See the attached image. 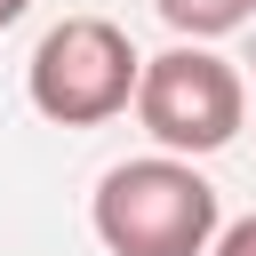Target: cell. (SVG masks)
I'll use <instances>...</instances> for the list:
<instances>
[{"label":"cell","instance_id":"obj_6","mask_svg":"<svg viewBox=\"0 0 256 256\" xmlns=\"http://www.w3.org/2000/svg\"><path fill=\"white\" fill-rule=\"evenodd\" d=\"M24 8H32V0H0V24H16V16H24Z\"/></svg>","mask_w":256,"mask_h":256},{"label":"cell","instance_id":"obj_3","mask_svg":"<svg viewBox=\"0 0 256 256\" xmlns=\"http://www.w3.org/2000/svg\"><path fill=\"white\" fill-rule=\"evenodd\" d=\"M136 120L152 128V144L168 152H224L248 120V88L224 56L208 48H168L152 64H136Z\"/></svg>","mask_w":256,"mask_h":256},{"label":"cell","instance_id":"obj_5","mask_svg":"<svg viewBox=\"0 0 256 256\" xmlns=\"http://www.w3.org/2000/svg\"><path fill=\"white\" fill-rule=\"evenodd\" d=\"M216 256H256V216H240V224L216 240Z\"/></svg>","mask_w":256,"mask_h":256},{"label":"cell","instance_id":"obj_4","mask_svg":"<svg viewBox=\"0 0 256 256\" xmlns=\"http://www.w3.org/2000/svg\"><path fill=\"white\" fill-rule=\"evenodd\" d=\"M184 40H216V32H240L256 16V0H152Z\"/></svg>","mask_w":256,"mask_h":256},{"label":"cell","instance_id":"obj_2","mask_svg":"<svg viewBox=\"0 0 256 256\" xmlns=\"http://www.w3.org/2000/svg\"><path fill=\"white\" fill-rule=\"evenodd\" d=\"M136 64H144V56L128 48L120 24H104V16H64V24L32 48L24 88H32V104H40L56 128H96V120L128 112Z\"/></svg>","mask_w":256,"mask_h":256},{"label":"cell","instance_id":"obj_1","mask_svg":"<svg viewBox=\"0 0 256 256\" xmlns=\"http://www.w3.org/2000/svg\"><path fill=\"white\" fill-rule=\"evenodd\" d=\"M96 240L112 256H200L216 240V184L192 160H120L96 184Z\"/></svg>","mask_w":256,"mask_h":256}]
</instances>
